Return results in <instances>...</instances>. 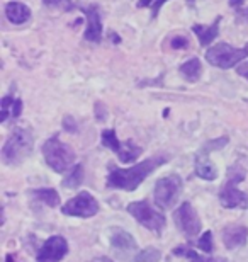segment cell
Listing matches in <instances>:
<instances>
[{
  "label": "cell",
  "instance_id": "obj_21",
  "mask_svg": "<svg viewBox=\"0 0 248 262\" xmlns=\"http://www.w3.org/2000/svg\"><path fill=\"white\" fill-rule=\"evenodd\" d=\"M82 182H83V167L75 165L73 169L68 170V174L63 179V186L68 187V189H77Z\"/></svg>",
  "mask_w": 248,
  "mask_h": 262
},
{
  "label": "cell",
  "instance_id": "obj_1",
  "mask_svg": "<svg viewBox=\"0 0 248 262\" xmlns=\"http://www.w3.org/2000/svg\"><path fill=\"white\" fill-rule=\"evenodd\" d=\"M165 155L151 157L148 160H143L128 169H119L114 164H109V176H107V187L110 189H123V191H134L146 177H150L158 167L167 164Z\"/></svg>",
  "mask_w": 248,
  "mask_h": 262
},
{
  "label": "cell",
  "instance_id": "obj_31",
  "mask_svg": "<svg viewBox=\"0 0 248 262\" xmlns=\"http://www.w3.org/2000/svg\"><path fill=\"white\" fill-rule=\"evenodd\" d=\"M66 2H70V0H43V4L48 7H61V5H66Z\"/></svg>",
  "mask_w": 248,
  "mask_h": 262
},
{
  "label": "cell",
  "instance_id": "obj_23",
  "mask_svg": "<svg viewBox=\"0 0 248 262\" xmlns=\"http://www.w3.org/2000/svg\"><path fill=\"white\" fill-rule=\"evenodd\" d=\"M160 259H162L160 250L155 249V247H148L145 250H140V252L133 257L134 262H160Z\"/></svg>",
  "mask_w": 248,
  "mask_h": 262
},
{
  "label": "cell",
  "instance_id": "obj_19",
  "mask_svg": "<svg viewBox=\"0 0 248 262\" xmlns=\"http://www.w3.org/2000/svg\"><path fill=\"white\" fill-rule=\"evenodd\" d=\"M178 70H181L182 75L186 77V80L197 82L200 73H202V63H200L199 58H191V60H187L186 63H182Z\"/></svg>",
  "mask_w": 248,
  "mask_h": 262
},
{
  "label": "cell",
  "instance_id": "obj_22",
  "mask_svg": "<svg viewBox=\"0 0 248 262\" xmlns=\"http://www.w3.org/2000/svg\"><path fill=\"white\" fill-rule=\"evenodd\" d=\"M100 140H102V145L105 148L112 150L114 154H118L119 148H121V141L118 140V136H116V131L114 129H104L102 131V136H100Z\"/></svg>",
  "mask_w": 248,
  "mask_h": 262
},
{
  "label": "cell",
  "instance_id": "obj_24",
  "mask_svg": "<svg viewBox=\"0 0 248 262\" xmlns=\"http://www.w3.org/2000/svg\"><path fill=\"white\" fill-rule=\"evenodd\" d=\"M197 247L200 250H204V254H213L214 245H213V233L204 232V235L197 240Z\"/></svg>",
  "mask_w": 248,
  "mask_h": 262
},
{
  "label": "cell",
  "instance_id": "obj_7",
  "mask_svg": "<svg viewBox=\"0 0 248 262\" xmlns=\"http://www.w3.org/2000/svg\"><path fill=\"white\" fill-rule=\"evenodd\" d=\"M128 213H131V216L136 218L145 228L151 230V232H160L167 223L163 213H158L148 201L131 203L128 206Z\"/></svg>",
  "mask_w": 248,
  "mask_h": 262
},
{
  "label": "cell",
  "instance_id": "obj_35",
  "mask_svg": "<svg viewBox=\"0 0 248 262\" xmlns=\"http://www.w3.org/2000/svg\"><path fill=\"white\" fill-rule=\"evenodd\" d=\"M5 262H19L17 257H15L14 254H7V257H5Z\"/></svg>",
  "mask_w": 248,
  "mask_h": 262
},
{
  "label": "cell",
  "instance_id": "obj_25",
  "mask_svg": "<svg viewBox=\"0 0 248 262\" xmlns=\"http://www.w3.org/2000/svg\"><path fill=\"white\" fill-rule=\"evenodd\" d=\"M15 99L12 96H5L2 97V102H0V106H2V118H0V121L5 123L10 114V109H12V104H14Z\"/></svg>",
  "mask_w": 248,
  "mask_h": 262
},
{
  "label": "cell",
  "instance_id": "obj_34",
  "mask_svg": "<svg viewBox=\"0 0 248 262\" xmlns=\"http://www.w3.org/2000/svg\"><path fill=\"white\" fill-rule=\"evenodd\" d=\"M243 2H245V0H230V5H231V7H235V9H238V7L243 5Z\"/></svg>",
  "mask_w": 248,
  "mask_h": 262
},
{
  "label": "cell",
  "instance_id": "obj_26",
  "mask_svg": "<svg viewBox=\"0 0 248 262\" xmlns=\"http://www.w3.org/2000/svg\"><path fill=\"white\" fill-rule=\"evenodd\" d=\"M170 46L173 50H184L189 46V39L186 38V36H175V38H172Z\"/></svg>",
  "mask_w": 248,
  "mask_h": 262
},
{
  "label": "cell",
  "instance_id": "obj_3",
  "mask_svg": "<svg viewBox=\"0 0 248 262\" xmlns=\"http://www.w3.org/2000/svg\"><path fill=\"white\" fill-rule=\"evenodd\" d=\"M43 155H44L46 164H48L55 172L68 170L77 159L75 150H73L70 145L63 143L60 140V135L51 136L50 140L44 141Z\"/></svg>",
  "mask_w": 248,
  "mask_h": 262
},
{
  "label": "cell",
  "instance_id": "obj_11",
  "mask_svg": "<svg viewBox=\"0 0 248 262\" xmlns=\"http://www.w3.org/2000/svg\"><path fill=\"white\" fill-rule=\"evenodd\" d=\"M110 247L123 259H129L131 254H138V245H136L134 237L121 228H114L110 232Z\"/></svg>",
  "mask_w": 248,
  "mask_h": 262
},
{
  "label": "cell",
  "instance_id": "obj_9",
  "mask_svg": "<svg viewBox=\"0 0 248 262\" xmlns=\"http://www.w3.org/2000/svg\"><path fill=\"white\" fill-rule=\"evenodd\" d=\"M173 222L178 227V230L186 235V237L192 238L200 232V220L199 214L196 213V209L191 203H182L181 206L177 208V211L173 213Z\"/></svg>",
  "mask_w": 248,
  "mask_h": 262
},
{
  "label": "cell",
  "instance_id": "obj_29",
  "mask_svg": "<svg viewBox=\"0 0 248 262\" xmlns=\"http://www.w3.org/2000/svg\"><path fill=\"white\" fill-rule=\"evenodd\" d=\"M20 111H22V101H20V99H15L14 104H12V109H10V116H12V118H19Z\"/></svg>",
  "mask_w": 248,
  "mask_h": 262
},
{
  "label": "cell",
  "instance_id": "obj_10",
  "mask_svg": "<svg viewBox=\"0 0 248 262\" xmlns=\"http://www.w3.org/2000/svg\"><path fill=\"white\" fill-rule=\"evenodd\" d=\"M66 254H68V242L61 237V235H55V237H50L43 244V247L39 249L36 260L38 262H60Z\"/></svg>",
  "mask_w": 248,
  "mask_h": 262
},
{
  "label": "cell",
  "instance_id": "obj_2",
  "mask_svg": "<svg viewBox=\"0 0 248 262\" xmlns=\"http://www.w3.org/2000/svg\"><path fill=\"white\" fill-rule=\"evenodd\" d=\"M34 140L28 129L17 128L10 133L7 141L2 146V162L5 165H20L33 154Z\"/></svg>",
  "mask_w": 248,
  "mask_h": 262
},
{
  "label": "cell",
  "instance_id": "obj_20",
  "mask_svg": "<svg viewBox=\"0 0 248 262\" xmlns=\"http://www.w3.org/2000/svg\"><path fill=\"white\" fill-rule=\"evenodd\" d=\"M173 254L175 255H186V257L191 262H226L223 259H216V257H209V255H200L196 250L187 249V247H177L173 249Z\"/></svg>",
  "mask_w": 248,
  "mask_h": 262
},
{
  "label": "cell",
  "instance_id": "obj_33",
  "mask_svg": "<svg viewBox=\"0 0 248 262\" xmlns=\"http://www.w3.org/2000/svg\"><path fill=\"white\" fill-rule=\"evenodd\" d=\"M155 2H156V0H140V2H138V7H140V9L148 7V5H153Z\"/></svg>",
  "mask_w": 248,
  "mask_h": 262
},
{
  "label": "cell",
  "instance_id": "obj_8",
  "mask_svg": "<svg viewBox=\"0 0 248 262\" xmlns=\"http://www.w3.org/2000/svg\"><path fill=\"white\" fill-rule=\"evenodd\" d=\"M63 214L68 216H78V218H91L99 213V203L91 192L82 191L75 198L68 199V203L61 208Z\"/></svg>",
  "mask_w": 248,
  "mask_h": 262
},
{
  "label": "cell",
  "instance_id": "obj_6",
  "mask_svg": "<svg viewBox=\"0 0 248 262\" xmlns=\"http://www.w3.org/2000/svg\"><path fill=\"white\" fill-rule=\"evenodd\" d=\"M181 194H182V179L177 174H172L156 181L155 191H153V199H155L156 206H160L162 209H170L175 206Z\"/></svg>",
  "mask_w": 248,
  "mask_h": 262
},
{
  "label": "cell",
  "instance_id": "obj_18",
  "mask_svg": "<svg viewBox=\"0 0 248 262\" xmlns=\"http://www.w3.org/2000/svg\"><path fill=\"white\" fill-rule=\"evenodd\" d=\"M31 194L38 199V201L44 203L46 206H50V208H56L58 204H60V194H58V191H55L53 187H41V189H33V191H31Z\"/></svg>",
  "mask_w": 248,
  "mask_h": 262
},
{
  "label": "cell",
  "instance_id": "obj_12",
  "mask_svg": "<svg viewBox=\"0 0 248 262\" xmlns=\"http://www.w3.org/2000/svg\"><path fill=\"white\" fill-rule=\"evenodd\" d=\"M80 12L87 15V29L83 33V38L91 43H100L102 39V20H100L99 9L91 5V7H80Z\"/></svg>",
  "mask_w": 248,
  "mask_h": 262
},
{
  "label": "cell",
  "instance_id": "obj_14",
  "mask_svg": "<svg viewBox=\"0 0 248 262\" xmlns=\"http://www.w3.org/2000/svg\"><path fill=\"white\" fill-rule=\"evenodd\" d=\"M221 238H223V244L226 249H238L241 245L246 244L248 238V228L241 227V225H235V227H226L221 233Z\"/></svg>",
  "mask_w": 248,
  "mask_h": 262
},
{
  "label": "cell",
  "instance_id": "obj_5",
  "mask_svg": "<svg viewBox=\"0 0 248 262\" xmlns=\"http://www.w3.org/2000/svg\"><path fill=\"white\" fill-rule=\"evenodd\" d=\"M246 56H248V45L245 48H235V46H231L228 43H218L206 51V60L213 67L223 68V70H228V68L238 65Z\"/></svg>",
  "mask_w": 248,
  "mask_h": 262
},
{
  "label": "cell",
  "instance_id": "obj_37",
  "mask_svg": "<svg viewBox=\"0 0 248 262\" xmlns=\"http://www.w3.org/2000/svg\"><path fill=\"white\" fill-rule=\"evenodd\" d=\"M112 41H114V43H119L121 39L118 38V34H114V33H112Z\"/></svg>",
  "mask_w": 248,
  "mask_h": 262
},
{
  "label": "cell",
  "instance_id": "obj_27",
  "mask_svg": "<svg viewBox=\"0 0 248 262\" xmlns=\"http://www.w3.org/2000/svg\"><path fill=\"white\" fill-rule=\"evenodd\" d=\"M63 128H65V131H70V133H77L78 124L72 116H65L63 118Z\"/></svg>",
  "mask_w": 248,
  "mask_h": 262
},
{
  "label": "cell",
  "instance_id": "obj_13",
  "mask_svg": "<svg viewBox=\"0 0 248 262\" xmlns=\"http://www.w3.org/2000/svg\"><path fill=\"white\" fill-rule=\"evenodd\" d=\"M209 154L211 151H208L202 146L199 154L196 155V165H194L196 176L204 181H214L216 177H218V169H216V165L209 160Z\"/></svg>",
  "mask_w": 248,
  "mask_h": 262
},
{
  "label": "cell",
  "instance_id": "obj_16",
  "mask_svg": "<svg viewBox=\"0 0 248 262\" xmlns=\"http://www.w3.org/2000/svg\"><path fill=\"white\" fill-rule=\"evenodd\" d=\"M219 23H221V17L216 19L211 26H199V24L194 26L192 31H194V34L197 36L200 46H209L216 39V36L219 33Z\"/></svg>",
  "mask_w": 248,
  "mask_h": 262
},
{
  "label": "cell",
  "instance_id": "obj_15",
  "mask_svg": "<svg viewBox=\"0 0 248 262\" xmlns=\"http://www.w3.org/2000/svg\"><path fill=\"white\" fill-rule=\"evenodd\" d=\"M5 17L12 24H24L31 17V10L22 2H9L5 5Z\"/></svg>",
  "mask_w": 248,
  "mask_h": 262
},
{
  "label": "cell",
  "instance_id": "obj_28",
  "mask_svg": "<svg viewBox=\"0 0 248 262\" xmlns=\"http://www.w3.org/2000/svg\"><path fill=\"white\" fill-rule=\"evenodd\" d=\"M94 113H96V118L97 121H105V118H107V109L102 102H96V106H94Z\"/></svg>",
  "mask_w": 248,
  "mask_h": 262
},
{
  "label": "cell",
  "instance_id": "obj_17",
  "mask_svg": "<svg viewBox=\"0 0 248 262\" xmlns=\"http://www.w3.org/2000/svg\"><path fill=\"white\" fill-rule=\"evenodd\" d=\"M141 154H143V148H140L138 145H134L133 141L128 140V141H124V143H121V148L116 155H118L119 160L124 162V164H131V162H134Z\"/></svg>",
  "mask_w": 248,
  "mask_h": 262
},
{
  "label": "cell",
  "instance_id": "obj_30",
  "mask_svg": "<svg viewBox=\"0 0 248 262\" xmlns=\"http://www.w3.org/2000/svg\"><path fill=\"white\" fill-rule=\"evenodd\" d=\"M167 2H168V0H156V2L151 5V17H153V19L156 17L158 12H160V9H162ZM189 2H194V0H189Z\"/></svg>",
  "mask_w": 248,
  "mask_h": 262
},
{
  "label": "cell",
  "instance_id": "obj_4",
  "mask_svg": "<svg viewBox=\"0 0 248 262\" xmlns=\"http://www.w3.org/2000/svg\"><path fill=\"white\" fill-rule=\"evenodd\" d=\"M245 179V169L238 162L230 167L228 181L219 191V203L224 208H246L248 206V194L238 189V184Z\"/></svg>",
  "mask_w": 248,
  "mask_h": 262
},
{
  "label": "cell",
  "instance_id": "obj_36",
  "mask_svg": "<svg viewBox=\"0 0 248 262\" xmlns=\"http://www.w3.org/2000/svg\"><path fill=\"white\" fill-rule=\"evenodd\" d=\"M91 262H112L109 257H96V259H92Z\"/></svg>",
  "mask_w": 248,
  "mask_h": 262
},
{
  "label": "cell",
  "instance_id": "obj_32",
  "mask_svg": "<svg viewBox=\"0 0 248 262\" xmlns=\"http://www.w3.org/2000/svg\"><path fill=\"white\" fill-rule=\"evenodd\" d=\"M236 72H238V75H241V77L248 80V61H245V63H240L238 67H236Z\"/></svg>",
  "mask_w": 248,
  "mask_h": 262
}]
</instances>
